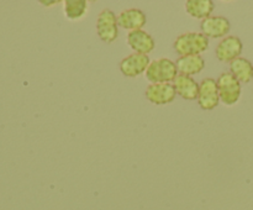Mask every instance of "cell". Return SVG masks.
<instances>
[{"instance_id":"obj_1","label":"cell","mask_w":253,"mask_h":210,"mask_svg":"<svg viewBox=\"0 0 253 210\" xmlns=\"http://www.w3.org/2000/svg\"><path fill=\"white\" fill-rule=\"evenodd\" d=\"M173 46L180 57L195 56L209 48V39L202 32H185L175 39Z\"/></svg>"},{"instance_id":"obj_2","label":"cell","mask_w":253,"mask_h":210,"mask_svg":"<svg viewBox=\"0 0 253 210\" xmlns=\"http://www.w3.org/2000/svg\"><path fill=\"white\" fill-rule=\"evenodd\" d=\"M175 62L169 58H158L151 61L145 76L151 83H170L178 76Z\"/></svg>"},{"instance_id":"obj_3","label":"cell","mask_w":253,"mask_h":210,"mask_svg":"<svg viewBox=\"0 0 253 210\" xmlns=\"http://www.w3.org/2000/svg\"><path fill=\"white\" fill-rule=\"evenodd\" d=\"M216 82L220 101L225 105H235L241 98V83L230 72H222Z\"/></svg>"},{"instance_id":"obj_4","label":"cell","mask_w":253,"mask_h":210,"mask_svg":"<svg viewBox=\"0 0 253 210\" xmlns=\"http://www.w3.org/2000/svg\"><path fill=\"white\" fill-rule=\"evenodd\" d=\"M96 32L105 43H113L119 36L118 16L110 9L101 10L96 19Z\"/></svg>"},{"instance_id":"obj_5","label":"cell","mask_w":253,"mask_h":210,"mask_svg":"<svg viewBox=\"0 0 253 210\" xmlns=\"http://www.w3.org/2000/svg\"><path fill=\"white\" fill-rule=\"evenodd\" d=\"M198 103L203 110H212L220 103L217 82L214 78H204L199 83V95Z\"/></svg>"},{"instance_id":"obj_6","label":"cell","mask_w":253,"mask_h":210,"mask_svg":"<svg viewBox=\"0 0 253 210\" xmlns=\"http://www.w3.org/2000/svg\"><path fill=\"white\" fill-rule=\"evenodd\" d=\"M151 61L147 54L141 53H131L127 57L121 59L119 68L121 73L128 78H135V77L141 76L142 73H146Z\"/></svg>"},{"instance_id":"obj_7","label":"cell","mask_w":253,"mask_h":210,"mask_svg":"<svg viewBox=\"0 0 253 210\" xmlns=\"http://www.w3.org/2000/svg\"><path fill=\"white\" fill-rule=\"evenodd\" d=\"M175 89L172 83H151L146 88V98L155 105H167L175 99Z\"/></svg>"},{"instance_id":"obj_8","label":"cell","mask_w":253,"mask_h":210,"mask_svg":"<svg viewBox=\"0 0 253 210\" xmlns=\"http://www.w3.org/2000/svg\"><path fill=\"white\" fill-rule=\"evenodd\" d=\"M244 49V43H242L241 39L237 36H226L219 42L216 46L215 53L219 61L221 62H229L231 63L234 59L239 58Z\"/></svg>"},{"instance_id":"obj_9","label":"cell","mask_w":253,"mask_h":210,"mask_svg":"<svg viewBox=\"0 0 253 210\" xmlns=\"http://www.w3.org/2000/svg\"><path fill=\"white\" fill-rule=\"evenodd\" d=\"M231 29L229 19L225 16H209L202 20L200 22V30L202 34L205 35L208 39H220L226 37Z\"/></svg>"},{"instance_id":"obj_10","label":"cell","mask_w":253,"mask_h":210,"mask_svg":"<svg viewBox=\"0 0 253 210\" xmlns=\"http://www.w3.org/2000/svg\"><path fill=\"white\" fill-rule=\"evenodd\" d=\"M146 22H147V16L142 10L137 7L123 10L118 16L119 26L125 30H130V31L142 30Z\"/></svg>"},{"instance_id":"obj_11","label":"cell","mask_w":253,"mask_h":210,"mask_svg":"<svg viewBox=\"0 0 253 210\" xmlns=\"http://www.w3.org/2000/svg\"><path fill=\"white\" fill-rule=\"evenodd\" d=\"M127 43L135 53L148 54L155 49L156 42L153 37L148 32L143 30H136L130 31L127 34Z\"/></svg>"},{"instance_id":"obj_12","label":"cell","mask_w":253,"mask_h":210,"mask_svg":"<svg viewBox=\"0 0 253 210\" xmlns=\"http://www.w3.org/2000/svg\"><path fill=\"white\" fill-rule=\"evenodd\" d=\"M175 93L185 100H195L199 95V83L190 76L178 74L173 82Z\"/></svg>"},{"instance_id":"obj_13","label":"cell","mask_w":253,"mask_h":210,"mask_svg":"<svg viewBox=\"0 0 253 210\" xmlns=\"http://www.w3.org/2000/svg\"><path fill=\"white\" fill-rule=\"evenodd\" d=\"M178 73L183 76H195L200 73L205 67V59L200 54L195 56H183L175 61Z\"/></svg>"},{"instance_id":"obj_14","label":"cell","mask_w":253,"mask_h":210,"mask_svg":"<svg viewBox=\"0 0 253 210\" xmlns=\"http://www.w3.org/2000/svg\"><path fill=\"white\" fill-rule=\"evenodd\" d=\"M229 72L240 83H250L253 79V63L244 57H239L230 63Z\"/></svg>"},{"instance_id":"obj_15","label":"cell","mask_w":253,"mask_h":210,"mask_svg":"<svg viewBox=\"0 0 253 210\" xmlns=\"http://www.w3.org/2000/svg\"><path fill=\"white\" fill-rule=\"evenodd\" d=\"M215 4L211 0H188L185 2V10L188 14L195 19H207L211 16Z\"/></svg>"},{"instance_id":"obj_16","label":"cell","mask_w":253,"mask_h":210,"mask_svg":"<svg viewBox=\"0 0 253 210\" xmlns=\"http://www.w3.org/2000/svg\"><path fill=\"white\" fill-rule=\"evenodd\" d=\"M89 9V2L86 0H66L63 2L64 15L68 20L76 21L82 19Z\"/></svg>"},{"instance_id":"obj_17","label":"cell","mask_w":253,"mask_h":210,"mask_svg":"<svg viewBox=\"0 0 253 210\" xmlns=\"http://www.w3.org/2000/svg\"><path fill=\"white\" fill-rule=\"evenodd\" d=\"M41 2L44 5H52V4H57L58 1H41Z\"/></svg>"}]
</instances>
